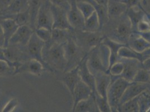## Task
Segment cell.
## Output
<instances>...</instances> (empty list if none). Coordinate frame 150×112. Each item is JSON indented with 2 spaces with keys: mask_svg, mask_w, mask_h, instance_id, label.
Returning <instances> with one entry per match:
<instances>
[{
  "mask_svg": "<svg viewBox=\"0 0 150 112\" xmlns=\"http://www.w3.org/2000/svg\"><path fill=\"white\" fill-rule=\"evenodd\" d=\"M19 101L16 98H13L7 102L6 104L2 109V112H13L19 106Z\"/></svg>",
  "mask_w": 150,
  "mask_h": 112,
  "instance_id": "obj_39",
  "label": "cell"
},
{
  "mask_svg": "<svg viewBox=\"0 0 150 112\" xmlns=\"http://www.w3.org/2000/svg\"><path fill=\"white\" fill-rule=\"evenodd\" d=\"M100 27V19L98 14L95 11L87 19H85L84 28L82 30L94 33L98 31Z\"/></svg>",
  "mask_w": 150,
  "mask_h": 112,
  "instance_id": "obj_28",
  "label": "cell"
},
{
  "mask_svg": "<svg viewBox=\"0 0 150 112\" xmlns=\"http://www.w3.org/2000/svg\"><path fill=\"white\" fill-rule=\"evenodd\" d=\"M124 70V65L120 61H117L113 63L109 67L108 72L112 76L118 77L122 74Z\"/></svg>",
  "mask_w": 150,
  "mask_h": 112,
  "instance_id": "obj_37",
  "label": "cell"
},
{
  "mask_svg": "<svg viewBox=\"0 0 150 112\" xmlns=\"http://www.w3.org/2000/svg\"><path fill=\"white\" fill-rule=\"evenodd\" d=\"M5 43H6L5 38L2 27L0 24V48L5 47Z\"/></svg>",
  "mask_w": 150,
  "mask_h": 112,
  "instance_id": "obj_44",
  "label": "cell"
},
{
  "mask_svg": "<svg viewBox=\"0 0 150 112\" xmlns=\"http://www.w3.org/2000/svg\"><path fill=\"white\" fill-rule=\"evenodd\" d=\"M71 7L67 15L69 23L74 30H82L84 28L85 19L76 5V0H69Z\"/></svg>",
  "mask_w": 150,
  "mask_h": 112,
  "instance_id": "obj_12",
  "label": "cell"
},
{
  "mask_svg": "<svg viewBox=\"0 0 150 112\" xmlns=\"http://www.w3.org/2000/svg\"><path fill=\"white\" fill-rule=\"evenodd\" d=\"M102 42L106 44L110 50V67L113 63L118 61V50L123 45L125 44L122 43L108 38H104Z\"/></svg>",
  "mask_w": 150,
  "mask_h": 112,
  "instance_id": "obj_24",
  "label": "cell"
},
{
  "mask_svg": "<svg viewBox=\"0 0 150 112\" xmlns=\"http://www.w3.org/2000/svg\"><path fill=\"white\" fill-rule=\"evenodd\" d=\"M128 10L125 3L121 0H109L107 4L108 15L109 19H117L125 15Z\"/></svg>",
  "mask_w": 150,
  "mask_h": 112,
  "instance_id": "obj_17",
  "label": "cell"
},
{
  "mask_svg": "<svg viewBox=\"0 0 150 112\" xmlns=\"http://www.w3.org/2000/svg\"><path fill=\"white\" fill-rule=\"evenodd\" d=\"M138 34L141 36L144 39L146 40H147V42H149L150 43V31H144V32H137Z\"/></svg>",
  "mask_w": 150,
  "mask_h": 112,
  "instance_id": "obj_45",
  "label": "cell"
},
{
  "mask_svg": "<svg viewBox=\"0 0 150 112\" xmlns=\"http://www.w3.org/2000/svg\"><path fill=\"white\" fill-rule=\"evenodd\" d=\"M118 61L124 65V70L120 77L129 82H133V79L139 69L142 67V62L136 59L119 58Z\"/></svg>",
  "mask_w": 150,
  "mask_h": 112,
  "instance_id": "obj_10",
  "label": "cell"
},
{
  "mask_svg": "<svg viewBox=\"0 0 150 112\" xmlns=\"http://www.w3.org/2000/svg\"><path fill=\"white\" fill-rule=\"evenodd\" d=\"M139 112H149L150 109V94L147 90L137 96Z\"/></svg>",
  "mask_w": 150,
  "mask_h": 112,
  "instance_id": "obj_32",
  "label": "cell"
},
{
  "mask_svg": "<svg viewBox=\"0 0 150 112\" xmlns=\"http://www.w3.org/2000/svg\"><path fill=\"white\" fill-rule=\"evenodd\" d=\"M0 18H11L13 19L19 26L23 25L30 26V15L29 9L21 13L1 16H0Z\"/></svg>",
  "mask_w": 150,
  "mask_h": 112,
  "instance_id": "obj_27",
  "label": "cell"
},
{
  "mask_svg": "<svg viewBox=\"0 0 150 112\" xmlns=\"http://www.w3.org/2000/svg\"><path fill=\"white\" fill-rule=\"evenodd\" d=\"M110 50L103 42L91 48L87 53V64L91 72H108L110 66Z\"/></svg>",
  "mask_w": 150,
  "mask_h": 112,
  "instance_id": "obj_2",
  "label": "cell"
},
{
  "mask_svg": "<svg viewBox=\"0 0 150 112\" xmlns=\"http://www.w3.org/2000/svg\"><path fill=\"white\" fill-rule=\"evenodd\" d=\"M118 57L119 58H129V59H136L141 62H143L145 60L142 53H138L132 50L127 45H123L118 50Z\"/></svg>",
  "mask_w": 150,
  "mask_h": 112,
  "instance_id": "obj_26",
  "label": "cell"
},
{
  "mask_svg": "<svg viewBox=\"0 0 150 112\" xmlns=\"http://www.w3.org/2000/svg\"><path fill=\"white\" fill-rule=\"evenodd\" d=\"M34 32L38 37L45 43H47L50 41L52 37L51 30L46 29V28H40L35 29Z\"/></svg>",
  "mask_w": 150,
  "mask_h": 112,
  "instance_id": "obj_36",
  "label": "cell"
},
{
  "mask_svg": "<svg viewBox=\"0 0 150 112\" xmlns=\"http://www.w3.org/2000/svg\"><path fill=\"white\" fill-rule=\"evenodd\" d=\"M132 32L133 28L131 23L127 15H125V20L121 21L117 26L115 29V35L118 38V42L125 44L123 42L128 41Z\"/></svg>",
  "mask_w": 150,
  "mask_h": 112,
  "instance_id": "obj_19",
  "label": "cell"
},
{
  "mask_svg": "<svg viewBox=\"0 0 150 112\" xmlns=\"http://www.w3.org/2000/svg\"><path fill=\"white\" fill-rule=\"evenodd\" d=\"M95 1L100 5H103V6L107 7V4H108L109 0H95Z\"/></svg>",
  "mask_w": 150,
  "mask_h": 112,
  "instance_id": "obj_47",
  "label": "cell"
},
{
  "mask_svg": "<svg viewBox=\"0 0 150 112\" xmlns=\"http://www.w3.org/2000/svg\"><path fill=\"white\" fill-rule=\"evenodd\" d=\"M150 87L149 84L132 82L128 87L126 88L125 91L120 100L119 105L124 103L129 100L137 97L141 94L147 90Z\"/></svg>",
  "mask_w": 150,
  "mask_h": 112,
  "instance_id": "obj_15",
  "label": "cell"
},
{
  "mask_svg": "<svg viewBox=\"0 0 150 112\" xmlns=\"http://www.w3.org/2000/svg\"><path fill=\"white\" fill-rule=\"evenodd\" d=\"M59 72L61 75L58 76V79L64 85L72 96L76 85L81 80L78 66L69 71Z\"/></svg>",
  "mask_w": 150,
  "mask_h": 112,
  "instance_id": "obj_11",
  "label": "cell"
},
{
  "mask_svg": "<svg viewBox=\"0 0 150 112\" xmlns=\"http://www.w3.org/2000/svg\"><path fill=\"white\" fill-rule=\"evenodd\" d=\"M15 72V69L6 62L0 60V77L14 75Z\"/></svg>",
  "mask_w": 150,
  "mask_h": 112,
  "instance_id": "obj_38",
  "label": "cell"
},
{
  "mask_svg": "<svg viewBox=\"0 0 150 112\" xmlns=\"http://www.w3.org/2000/svg\"><path fill=\"white\" fill-rule=\"evenodd\" d=\"M53 24V20L50 9V2L48 0H44L38 13L35 29L43 28L52 30Z\"/></svg>",
  "mask_w": 150,
  "mask_h": 112,
  "instance_id": "obj_5",
  "label": "cell"
},
{
  "mask_svg": "<svg viewBox=\"0 0 150 112\" xmlns=\"http://www.w3.org/2000/svg\"><path fill=\"white\" fill-rule=\"evenodd\" d=\"M44 45L45 42L38 37L35 32H34L29 42L26 45V52L30 59L37 60L43 63L45 66L42 56Z\"/></svg>",
  "mask_w": 150,
  "mask_h": 112,
  "instance_id": "obj_6",
  "label": "cell"
},
{
  "mask_svg": "<svg viewBox=\"0 0 150 112\" xmlns=\"http://www.w3.org/2000/svg\"><path fill=\"white\" fill-rule=\"evenodd\" d=\"M118 112H139V106L138 103L137 96L129 100L124 103L119 105Z\"/></svg>",
  "mask_w": 150,
  "mask_h": 112,
  "instance_id": "obj_31",
  "label": "cell"
},
{
  "mask_svg": "<svg viewBox=\"0 0 150 112\" xmlns=\"http://www.w3.org/2000/svg\"><path fill=\"white\" fill-rule=\"evenodd\" d=\"M142 55H144V58L146 59V58H147V57H150V47L147 49V50H145L144 52L142 53Z\"/></svg>",
  "mask_w": 150,
  "mask_h": 112,
  "instance_id": "obj_48",
  "label": "cell"
},
{
  "mask_svg": "<svg viewBox=\"0 0 150 112\" xmlns=\"http://www.w3.org/2000/svg\"><path fill=\"white\" fill-rule=\"evenodd\" d=\"M142 67L144 69H146L149 71L150 70V57L146 58L144 60V61L142 62Z\"/></svg>",
  "mask_w": 150,
  "mask_h": 112,
  "instance_id": "obj_46",
  "label": "cell"
},
{
  "mask_svg": "<svg viewBox=\"0 0 150 112\" xmlns=\"http://www.w3.org/2000/svg\"><path fill=\"white\" fill-rule=\"evenodd\" d=\"M45 70H47L44 64L35 59H30L23 62L15 70V75L20 74H29L39 76L42 75Z\"/></svg>",
  "mask_w": 150,
  "mask_h": 112,
  "instance_id": "obj_8",
  "label": "cell"
},
{
  "mask_svg": "<svg viewBox=\"0 0 150 112\" xmlns=\"http://www.w3.org/2000/svg\"><path fill=\"white\" fill-rule=\"evenodd\" d=\"M133 82L139 83L150 84V71L141 67L139 69L136 75H135Z\"/></svg>",
  "mask_w": 150,
  "mask_h": 112,
  "instance_id": "obj_34",
  "label": "cell"
},
{
  "mask_svg": "<svg viewBox=\"0 0 150 112\" xmlns=\"http://www.w3.org/2000/svg\"><path fill=\"white\" fill-rule=\"evenodd\" d=\"M76 5L85 19H87L95 11L93 6L88 2L76 1Z\"/></svg>",
  "mask_w": 150,
  "mask_h": 112,
  "instance_id": "obj_33",
  "label": "cell"
},
{
  "mask_svg": "<svg viewBox=\"0 0 150 112\" xmlns=\"http://www.w3.org/2000/svg\"><path fill=\"white\" fill-rule=\"evenodd\" d=\"M74 30L58 28L52 29L50 41L54 43H65L69 39L73 37Z\"/></svg>",
  "mask_w": 150,
  "mask_h": 112,
  "instance_id": "obj_25",
  "label": "cell"
},
{
  "mask_svg": "<svg viewBox=\"0 0 150 112\" xmlns=\"http://www.w3.org/2000/svg\"><path fill=\"white\" fill-rule=\"evenodd\" d=\"M150 23L145 20H142L138 23L136 26L135 30L133 31L144 32L150 30Z\"/></svg>",
  "mask_w": 150,
  "mask_h": 112,
  "instance_id": "obj_41",
  "label": "cell"
},
{
  "mask_svg": "<svg viewBox=\"0 0 150 112\" xmlns=\"http://www.w3.org/2000/svg\"><path fill=\"white\" fill-rule=\"evenodd\" d=\"M29 0H15L1 12L0 16L24 12L29 9Z\"/></svg>",
  "mask_w": 150,
  "mask_h": 112,
  "instance_id": "obj_21",
  "label": "cell"
},
{
  "mask_svg": "<svg viewBox=\"0 0 150 112\" xmlns=\"http://www.w3.org/2000/svg\"><path fill=\"white\" fill-rule=\"evenodd\" d=\"M34 32L29 25L19 26L17 30L9 40L8 45L26 46Z\"/></svg>",
  "mask_w": 150,
  "mask_h": 112,
  "instance_id": "obj_9",
  "label": "cell"
},
{
  "mask_svg": "<svg viewBox=\"0 0 150 112\" xmlns=\"http://www.w3.org/2000/svg\"><path fill=\"white\" fill-rule=\"evenodd\" d=\"M14 1L15 0H0V7L1 9V12L8 6Z\"/></svg>",
  "mask_w": 150,
  "mask_h": 112,
  "instance_id": "obj_43",
  "label": "cell"
},
{
  "mask_svg": "<svg viewBox=\"0 0 150 112\" xmlns=\"http://www.w3.org/2000/svg\"><path fill=\"white\" fill-rule=\"evenodd\" d=\"M93 90L83 81L80 80L76 85L72 95V111L74 112L77 104L81 101L88 99L93 93Z\"/></svg>",
  "mask_w": 150,
  "mask_h": 112,
  "instance_id": "obj_13",
  "label": "cell"
},
{
  "mask_svg": "<svg viewBox=\"0 0 150 112\" xmlns=\"http://www.w3.org/2000/svg\"><path fill=\"white\" fill-rule=\"evenodd\" d=\"M42 56L47 70L56 72L66 71L67 61L63 44L54 43L50 41L45 43Z\"/></svg>",
  "mask_w": 150,
  "mask_h": 112,
  "instance_id": "obj_1",
  "label": "cell"
},
{
  "mask_svg": "<svg viewBox=\"0 0 150 112\" xmlns=\"http://www.w3.org/2000/svg\"><path fill=\"white\" fill-rule=\"evenodd\" d=\"M74 112H100L96 104L94 93L87 99L79 102L75 107Z\"/></svg>",
  "mask_w": 150,
  "mask_h": 112,
  "instance_id": "obj_23",
  "label": "cell"
},
{
  "mask_svg": "<svg viewBox=\"0 0 150 112\" xmlns=\"http://www.w3.org/2000/svg\"><path fill=\"white\" fill-rule=\"evenodd\" d=\"M131 83L120 76H112V82L108 89L106 96L112 112H118L120 100L126 88Z\"/></svg>",
  "mask_w": 150,
  "mask_h": 112,
  "instance_id": "obj_3",
  "label": "cell"
},
{
  "mask_svg": "<svg viewBox=\"0 0 150 112\" xmlns=\"http://www.w3.org/2000/svg\"></svg>",
  "mask_w": 150,
  "mask_h": 112,
  "instance_id": "obj_50",
  "label": "cell"
},
{
  "mask_svg": "<svg viewBox=\"0 0 150 112\" xmlns=\"http://www.w3.org/2000/svg\"><path fill=\"white\" fill-rule=\"evenodd\" d=\"M96 104L98 107L99 111L101 112H112L111 107L109 104V102L107 99V98H104L101 96L96 92L94 93Z\"/></svg>",
  "mask_w": 150,
  "mask_h": 112,
  "instance_id": "obj_35",
  "label": "cell"
},
{
  "mask_svg": "<svg viewBox=\"0 0 150 112\" xmlns=\"http://www.w3.org/2000/svg\"><path fill=\"white\" fill-rule=\"evenodd\" d=\"M1 7H0V15H1Z\"/></svg>",
  "mask_w": 150,
  "mask_h": 112,
  "instance_id": "obj_49",
  "label": "cell"
},
{
  "mask_svg": "<svg viewBox=\"0 0 150 112\" xmlns=\"http://www.w3.org/2000/svg\"><path fill=\"white\" fill-rule=\"evenodd\" d=\"M65 57L67 61L66 71L77 66L86 54H84L81 47L75 42L73 37L63 44Z\"/></svg>",
  "mask_w": 150,
  "mask_h": 112,
  "instance_id": "obj_4",
  "label": "cell"
},
{
  "mask_svg": "<svg viewBox=\"0 0 150 112\" xmlns=\"http://www.w3.org/2000/svg\"></svg>",
  "mask_w": 150,
  "mask_h": 112,
  "instance_id": "obj_51",
  "label": "cell"
},
{
  "mask_svg": "<svg viewBox=\"0 0 150 112\" xmlns=\"http://www.w3.org/2000/svg\"><path fill=\"white\" fill-rule=\"evenodd\" d=\"M76 1H86L91 4L95 9V11L98 14L100 19V26L106 24L109 21V17L108 15L107 7L103 5H101L96 2L95 0H76Z\"/></svg>",
  "mask_w": 150,
  "mask_h": 112,
  "instance_id": "obj_29",
  "label": "cell"
},
{
  "mask_svg": "<svg viewBox=\"0 0 150 112\" xmlns=\"http://www.w3.org/2000/svg\"><path fill=\"white\" fill-rule=\"evenodd\" d=\"M50 9L53 16V28L52 29H62L74 30V29L71 26L68 19V11L52 5L50 3Z\"/></svg>",
  "mask_w": 150,
  "mask_h": 112,
  "instance_id": "obj_7",
  "label": "cell"
},
{
  "mask_svg": "<svg viewBox=\"0 0 150 112\" xmlns=\"http://www.w3.org/2000/svg\"><path fill=\"white\" fill-rule=\"evenodd\" d=\"M50 3L56 6L62 8L63 9L69 11L70 7L71 4L69 0H48Z\"/></svg>",
  "mask_w": 150,
  "mask_h": 112,
  "instance_id": "obj_40",
  "label": "cell"
},
{
  "mask_svg": "<svg viewBox=\"0 0 150 112\" xmlns=\"http://www.w3.org/2000/svg\"><path fill=\"white\" fill-rule=\"evenodd\" d=\"M0 24L5 38V47H7L8 46L10 39L17 30L19 26L13 19L11 18H0Z\"/></svg>",
  "mask_w": 150,
  "mask_h": 112,
  "instance_id": "obj_20",
  "label": "cell"
},
{
  "mask_svg": "<svg viewBox=\"0 0 150 112\" xmlns=\"http://www.w3.org/2000/svg\"><path fill=\"white\" fill-rule=\"evenodd\" d=\"M95 76L96 93L101 96L107 98V91L112 82V76L105 71L97 72Z\"/></svg>",
  "mask_w": 150,
  "mask_h": 112,
  "instance_id": "obj_14",
  "label": "cell"
},
{
  "mask_svg": "<svg viewBox=\"0 0 150 112\" xmlns=\"http://www.w3.org/2000/svg\"><path fill=\"white\" fill-rule=\"evenodd\" d=\"M127 43L129 47L140 53H142L150 47V43L140 36L136 31L132 33Z\"/></svg>",
  "mask_w": 150,
  "mask_h": 112,
  "instance_id": "obj_18",
  "label": "cell"
},
{
  "mask_svg": "<svg viewBox=\"0 0 150 112\" xmlns=\"http://www.w3.org/2000/svg\"><path fill=\"white\" fill-rule=\"evenodd\" d=\"M126 13L128 18L131 23L133 31L135 30L136 25L139 21L142 20H145L150 23V21L148 20L149 18L147 15L141 9L137 8V6L128 8Z\"/></svg>",
  "mask_w": 150,
  "mask_h": 112,
  "instance_id": "obj_22",
  "label": "cell"
},
{
  "mask_svg": "<svg viewBox=\"0 0 150 112\" xmlns=\"http://www.w3.org/2000/svg\"><path fill=\"white\" fill-rule=\"evenodd\" d=\"M124 3H125L128 8L138 6L139 0H121Z\"/></svg>",
  "mask_w": 150,
  "mask_h": 112,
  "instance_id": "obj_42",
  "label": "cell"
},
{
  "mask_svg": "<svg viewBox=\"0 0 150 112\" xmlns=\"http://www.w3.org/2000/svg\"><path fill=\"white\" fill-rule=\"evenodd\" d=\"M44 0H29V10L30 15V26L34 30L35 29V22L38 11Z\"/></svg>",
  "mask_w": 150,
  "mask_h": 112,
  "instance_id": "obj_30",
  "label": "cell"
},
{
  "mask_svg": "<svg viewBox=\"0 0 150 112\" xmlns=\"http://www.w3.org/2000/svg\"><path fill=\"white\" fill-rule=\"evenodd\" d=\"M79 72L82 81H83L93 90V92H96L95 76L88 69L87 64V54L83 57L81 61L79 64Z\"/></svg>",
  "mask_w": 150,
  "mask_h": 112,
  "instance_id": "obj_16",
  "label": "cell"
}]
</instances>
